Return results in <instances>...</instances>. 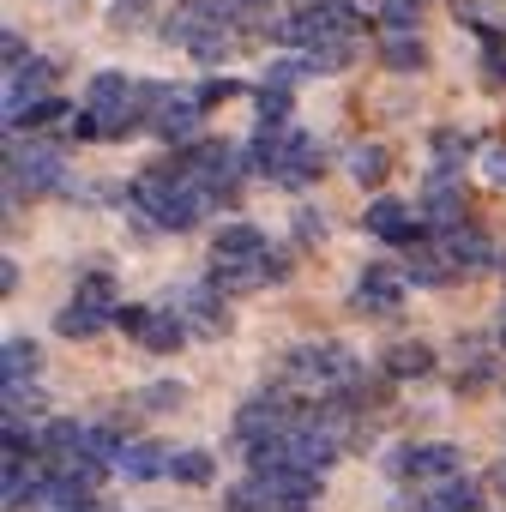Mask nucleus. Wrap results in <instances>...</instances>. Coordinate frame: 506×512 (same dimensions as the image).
Returning a JSON list of instances; mask_svg holds the SVG:
<instances>
[{
  "label": "nucleus",
  "instance_id": "17",
  "mask_svg": "<svg viewBox=\"0 0 506 512\" xmlns=\"http://www.w3.org/2000/svg\"><path fill=\"white\" fill-rule=\"evenodd\" d=\"M175 314L187 320V326H199V332H223L229 326V314H223V290H181V302H175Z\"/></svg>",
  "mask_w": 506,
  "mask_h": 512
},
{
  "label": "nucleus",
  "instance_id": "12",
  "mask_svg": "<svg viewBox=\"0 0 506 512\" xmlns=\"http://www.w3.org/2000/svg\"><path fill=\"white\" fill-rule=\"evenodd\" d=\"M440 247H446V260L458 266V278L464 272H488V266H506V253L482 235V229H470V223H458V229H440Z\"/></svg>",
  "mask_w": 506,
  "mask_h": 512
},
{
  "label": "nucleus",
  "instance_id": "30",
  "mask_svg": "<svg viewBox=\"0 0 506 512\" xmlns=\"http://www.w3.org/2000/svg\"><path fill=\"white\" fill-rule=\"evenodd\" d=\"M235 7H266V0H235Z\"/></svg>",
  "mask_w": 506,
  "mask_h": 512
},
{
  "label": "nucleus",
  "instance_id": "2",
  "mask_svg": "<svg viewBox=\"0 0 506 512\" xmlns=\"http://www.w3.org/2000/svg\"><path fill=\"white\" fill-rule=\"evenodd\" d=\"M247 169H260L278 187H308L326 169V151H320V139H308L290 121H260L253 127V145H247Z\"/></svg>",
  "mask_w": 506,
  "mask_h": 512
},
{
  "label": "nucleus",
  "instance_id": "20",
  "mask_svg": "<svg viewBox=\"0 0 506 512\" xmlns=\"http://www.w3.org/2000/svg\"><path fill=\"white\" fill-rule=\"evenodd\" d=\"M434 368V350L428 344H392L386 350V374L392 380H410V374H428Z\"/></svg>",
  "mask_w": 506,
  "mask_h": 512
},
{
  "label": "nucleus",
  "instance_id": "27",
  "mask_svg": "<svg viewBox=\"0 0 506 512\" xmlns=\"http://www.w3.org/2000/svg\"><path fill=\"white\" fill-rule=\"evenodd\" d=\"M139 404H145V410H175V404H181V386H145Z\"/></svg>",
  "mask_w": 506,
  "mask_h": 512
},
{
  "label": "nucleus",
  "instance_id": "25",
  "mask_svg": "<svg viewBox=\"0 0 506 512\" xmlns=\"http://www.w3.org/2000/svg\"><path fill=\"white\" fill-rule=\"evenodd\" d=\"M169 476L175 482H211V452H175V464H169Z\"/></svg>",
  "mask_w": 506,
  "mask_h": 512
},
{
  "label": "nucleus",
  "instance_id": "24",
  "mask_svg": "<svg viewBox=\"0 0 506 512\" xmlns=\"http://www.w3.org/2000/svg\"><path fill=\"white\" fill-rule=\"evenodd\" d=\"M422 19V0H380V25L386 31H416Z\"/></svg>",
  "mask_w": 506,
  "mask_h": 512
},
{
  "label": "nucleus",
  "instance_id": "32",
  "mask_svg": "<svg viewBox=\"0 0 506 512\" xmlns=\"http://www.w3.org/2000/svg\"><path fill=\"white\" fill-rule=\"evenodd\" d=\"M500 344H506V338H500Z\"/></svg>",
  "mask_w": 506,
  "mask_h": 512
},
{
  "label": "nucleus",
  "instance_id": "8",
  "mask_svg": "<svg viewBox=\"0 0 506 512\" xmlns=\"http://www.w3.org/2000/svg\"><path fill=\"white\" fill-rule=\"evenodd\" d=\"M61 181V157L49 151V145H31L25 151V139H13L7 145V199L19 205L25 193H49Z\"/></svg>",
  "mask_w": 506,
  "mask_h": 512
},
{
  "label": "nucleus",
  "instance_id": "9",
  "mask_svg": "<svg viewBox=\"0 0 506 512\" xmlns=\"http://www.w3.org/2000/svg\"><path fill=\"white\" fill-rule=\"evenodd\" d=\"M115 326H121L127 338H139L145 350H157V356L181 350V338H187V320H181L175 308H139V302H127V308L115 314Z\"/></svg>",
  "mask_w": 506,
  "mask_h": 512
},
{
  "label": "nucleus",
  "instance_id": "7",
  "mask_svg": "<svg viewBox=\"0 0 506 512\" xmlns=\"http://www.w3.org/2000/svg\"><path fill=\"white\" fill-rule=\"evenodd\" d=\"M121 314V302H115V278L109 272H91V278H79V290H73V302L61 308V338H97L109 320Z\"/></svg>",
  "mask_w": 506,
  "mask_h": 512
},
{
  "label": "nucleus",
  "instance_id": "31",
  "mask_svg": "<svg viewBox=\"0 0 506 512\" xmlns=\"http://www.w3.org/2000/svg\"><path fill=\"white\" fill-rule=\"evenodd\" d=\"M85 512H103V506H85Z\"/></svg>",
  "mask_w": 506,
  "mask_h": 512
},
{
  "label": "nucleus",
  "instance_id": "18",
  "mask_svg": "<svg viewBox=\"0 0 506 512\" xmlns=\"http://www.w3.org/2000/svg\"><path fill=\"white\" fill-rule=\"evenodd\" d=\"M380 61H386L392 73H416V67L428 61V49L416 43V31H386V43H380Z\"/></svg>",
  "mask_w": 506,
  "mask_h": 512
},
{
  "label": "nucleus",
  "instance_id": "14",
  "mask_svg": "<svg viewBox=\"0 0 506 512\" xmlns=\"http://www.w3.org/2000/svg\"><path fill=\"white\" fill-rule=\"evenodd\" d=\"M398 302H404V278L392 266H368L362 284H356V308L362 314H392Z\"/></svg>",
  "mask_w": 506,
  "mask_h": 512
},
{
  "label": "nucleus",
  "instance_id": "3",
  "mask_svg": "<svg viewBox=\"0 0 506 512\" xmlns=\"http://www.w3.org/2000/svg\"><path fill=\"white\" fill-rule=\"evenodd\" d=\"M133 205H139L157 229H193V223L211 211V193L187 175L181 157H169V163H157V169H145V175L133 181Z\"/></svg>",
  "mask_w": 506,
  "mask_h": 512
},
{
  "label": "nucleus",
  "instance_id": "26",
  "mask_svg": "<svg viewBox=\"0 0 506 512\" xmlns=\"http://www.w3.org/2000/svg\"><path fill=\"white\" fill-rule=\"evenodd\" d=\"M235 91H241L235 79H205V85H199V103H205V109H217V103H229Z\"/></svg>",
  "mask_w": 506,
  "mask_h": 512
},
{
  "label": "nucleus",
  "instance_id": "23",
  "mask_svg": "<svg viewBox=\"0 0 506 512\" xmlns=\"http://www.w3.org/2000/svg\"><path fill=\"white\" fill-rule=\"evenodd\" d=\"M0 368H7V386H19L25 374H37V344H31V338H13V344H7V362H0Z\"/></svg>",
  "mask_w": 506,
  "mask_h": 512
},
{
  "label": "nucleus",
  "instance_id": "21",
  "mask_svg": "<svg viewBox=\"0 0 506 512\" xmlns=\"http://www.w3.org/2000/svg\"><path fill=\"white\" fill-rule=\"evenodd\" d=\"M476 31H482V67H488V85H506V31H494V25H482V19H476Z\"/></svg>",
  "mask_w": 506,
  "mask_h": 512
},
{
  "label": "nucleus",
  "instance_id": "4",
  "mask_svg": "<svg viewBox=\"0 0 506 512\" xmlns=\"http://www.w3.org/2000/svg\"><path fill=\"white\" fill-rule=\"evenodd\" d=\"M157 103H163V85L127 79V73H97V79H91V97H85V109L97 115V133H103V139L145 133L151 115H157Z\"/></svg>",
  "mask_w": 506,
  "mask_h": 512
},
{
  "label": "nucleus",
  "instance_id": "16",
  "mask_svg": "<svg viewBox=\"0 0 506 512\" xmlns=\"http://www.w3.org/2000/svg\"><path fill=\"white\" fill-rule=\"evenodd\" d=\"M49 79H55V67H49V61H19V67H7V115L31 109V97H43V91H49Z\"/></svg>",
  "mask_w": 506,
  "mask_h": 512
},
{
  "label": "nucleus",
  "instance_id": "28",
  "mask_svg": "<svg viewBox=\"0 0 506 512\" xmlns=\"http://www.w3.org/2000/svg\"><path fill=\"white\" fill-rule=\"evenodd\" d=\"M482 169H488V181H494V187H506V145H488Z\"/></svg>",
  "mask_w": 506,
  "mask_h": 512
},
{
  "label": "nucleus",
  "instance_id": "22",
  "mask_svg": "<svg viewBox=\"0 0 506 512\" xmlns=\"http://www.w3.org/2000/svg\"><path fill=\"white\" fill-rule=\"evenodd\" d=\"M350 175H356L362 187L386 181V151H380V145H356V151H350Z\"/></svg>",
  "mask_w": 506,
  "mask_h": 512
},
{
  "label": "nucleus",
  "instance_id": "6",
  "mask_svg": "<svg viewBox=\"0 0 506 512\" xmlns=\"http://www.w3.org/2000/svg\"><path fill=\"white\" fill-rule=\"evenodd\" d=\"M362 374V362L344 350V344H302V350H290L284 356V386H308L314 398H326V392H338V386H350Z\"/></svg>",
  "mask_w": 506,
  "mask_h": 512
},
{
  "label": "nucleus",
  "instance_id": "5",
  "mask_svg": "<svg viewBox=\"0 0 506 512\" xmlns=\"http://www.w3.org/2000/svg\"><path fill=\"white\" fill-rule=\"evenodd\" d=\"M320 500V470H253L223 494V512H308Z\"/></svg>",
  "mask_w": 506,
  "mask_h": 512
},
{
  "label": "nucleus",
  "instance_id": "13",
  "mask_svg": "<svg viewBox=\"0 0 506 512\" xmlns=\"http://www.w3.org/2000/svg\"><path fill=\"white\" fill-rule=\"evenodd\" d=\"M392 470L404 476V482H428V476H458V446H404L398 458H392Z\"/></svg>",
  "mask_w": 506,
  "mask_h": 512
},
{
  "label": "nucleus",
  "instance_id": "15",
  "mask_svg": "<svg viewBox=\"0 0 506 512\" xmlns=\"http://www.w3.org/2000/svg\"><path fill=\"white\" fill-rule=\"evenodd\" d=\"M169 464H175L169 446H157V440H127L115 470H121L127 482H151V476H169Z\"/></svg>",
  "mask_w": 506,
  "mask_h": 512
},
{
  "label": "nucleus",
  "instance_id": "19",
  "mask_svg": "<svg viewBox=\"0 0 506 512\" xmlns=\"http://www.w3.org/2000/svg\"><path fill=\"white\" fill-rule=\"evenodd\" d=\"M416 512H476V482H458V476H446V488H434Z\"/></svg>",
  "mask_w": 506,
  "mask_h": 512
},
{
  "label": "nucleus",
  "instance_id": "11",
  "mask_svg": "<svg viewBox=\"0 0 506 512\" xmlns=\"http://www.w3.org/2000/svg\"><path fill=\"white\" fill-rule=\"evenodd\" d=\"M362 223H368V235H380V241H392V247H416V241H428L422 211H410V205H398V199H374Z\"/></svg>",
  "mask_w": 506,
  "mask_h": 512
},
{
  "label": "nucleus",
  "instance_id": "10",
  "mask_svg": "<svg viewBox=\"0 0 506 512\" xmlns=\"http://www.w3.org/2000/svg\"><path fill=\"white\" fill-rule=\"evenodd\" d=\"M199 121H205L199 91L163 85V103H157V115H151V133H157V139H169V145H187V139L199 133Z\"/></svg>",
  "mask_w": 506,
  "mask_h": 512
},
{
  "label": "nucleus",
  "instance_id": "29",
  "mask_svg": "<svg viewBox=\"0 0 506 512\" xmlns=\"http://www.w3.org/2000/svg\"><path fill=\"white\" fill-rule=\"evenodd\" d=\"M296 229H302V241H320V235H326V217H314V211H302V217H296Z\"/></svg>",
  "mask_w": 506,
  "mask_h": 512
},
{
  "label": "nucleus",
  "instance_id": "1",
  "mask_svg": "<svg viewBox=\"0 0 506 512\" xmlns=\"http://www.w3.org/2000/svg\"><path fill=\"white\" fill-rule=\"evenodd\" d=\"M284 272H290V260H284V253H272L266 235L253 229V223L217 229V241H211V290L247 296V290H260V284H278Z\"/></svg>",
  "mask_w": 506,
  "mask_h": 512
}]
</instances>
